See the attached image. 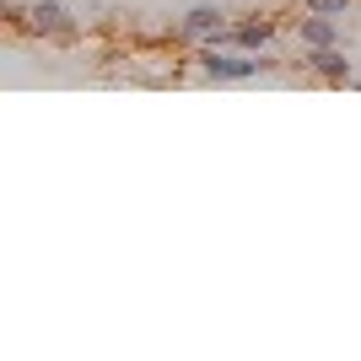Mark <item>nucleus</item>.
<instances>
[{"instance_id": "obj_3", "label": "nucleus", "mask_w": 361, "mask_h": 361, "mask_svg": "<svg viewBox=\"0 0 361 361\" xmlns=\"http://www.w3.org/2000/svg\"><path fill=\"white\" fill-rule=\"evenodd\" d=\"M16 22L27 32H38V38H75V16L65 0H27Z\"/></svg>"}, {"instance_id": "obj_1", "label": "nucleus", "mask_w": 361, "mask_h": 361, "mask_svg": "<svg viewBox=\"0 0 361 361\" xmlns=\"http://www.w3.org/2000/svg\"><path fill=\"white\" fill-rule=\"evenodd\" d=\"M195 71L216 87H238V81H259L275 71V49L270 54H248V49H200Z\"/></svg>"}, {"instance_id": "obj_4", "label": "nucleus", "mask_w": 361, "mask_h": 361, "mask_svg": "<svg viewBox=\"0 0 361 361\" xmlns=\"http://www.w3.org/2000/svg\"><path fill=\"white\" fill-rule=\"evenodd\" d=\"M221 27H226V11L216 6V0H195V6L173 22V32H178V38H189V44H211Z\"/></svg>"}, {"instance_id": "obj_7", "label": "nucleus", "mask_w": 361, "mask_h": 361, "mask_svg": "<svg viewBox=\"0 0 361 361\" xmlns=\"http://www.w3.org/2000/svg\"><path fill=\"white\" fill-rule=\"evenodd\" d=\"M356 0H302V11H318V16H350Z\"/></svg>"}, {"instance_id": "obj_5", "label": "nucleus", "mask_w": 361, "mask_h": 361, "mask_svg": "<svg viewBox=\"0 0 361 361\" xmlns=\"http://www.w3.org/2000/svg\"><path fill=\"white\" fill-rule=\"evenodd\" d=\"M307 71L318 75V81H329V87H350V81H356V65H350V54L340 44L334 49H307Z\"/></svg>"}, {"instance_id": "obj_2", "label": "nucleus", "mask_w": 361, "mask_h": 361, "mask_svg": "<svg viewBox=\"0 0 361 361\" xmlns=\"http://www.w3.org/2000/svg\"><path fill=\"white\" fill-rule=\"evenodd\" d=\"M275 38H281V22H275V16H238V22H226L211 44H200V49H248V54H270Z\"/></svg>"}, {"instance_id": "obj_6", "label": "nucleus", "mask_w": 361, "mask_h": 361, "mask_svg": "<svg viewBox=\"0 0 361 361\" xmlns=\"http://www.w3.org/2000/svg\"><path fill=\"white\" fill-rule=\"evenodd\" d=\"M291 32H297L302 54H307V49H334L340 38H345V32H340V16H318V11H302Z\"/></svg>"}]
</instances>
